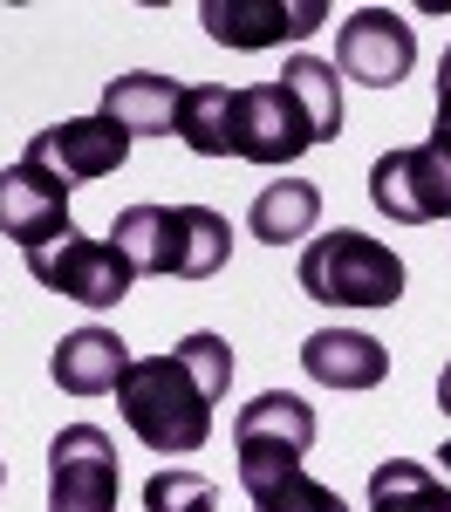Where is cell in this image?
I'll list each match as a JSON object with an SVG mask.
<instances>
[{
    "label": "cell",
    "mask_w": 451,
    "mask_h": 512,
    "mask_svg": "<svg viewBox=\"0 0 451 512\" xmlns=\"http://www.w3.org/2000/svg\"><path fill=\"white\" fill-rule=\"evenodd\" d=\"M171 137H178L185 151H199V158H233V151H240V89H226V82L185 89Z\"/></svg>",
    "instance_id": "cell-16"
},
{
    "label": "cell",
    "mask_w": 451,
    "mask_h": 512,
    "mask_svg": "<svg viewBox=\"0 0 451 512\" xmlns=\"http://www.w3.org/2000/svg\"><path fill=\"white\" fill-rule=\"evenodd\" d=\"M205 35L219 48H281L328 21V0H205Z\"/></svg>",
    "instance_id": "cell-11"
},
{
    "label": "cell",
    "mask_w": 451,
    "mask_h": 512,
    "mask_svg": "<svg viewBox=\"0 0 451 512\" xmlns=\"http://www.w3.org/2000/svg\"><path fill=\"white\" fill-rule=\"evenodd\" d=\"M315 403H301L294 390H260L240 403L233 417V451H240V485H274V478L301 472V458L315 451Z\"/></svg>",
    "instance_id": "cell-5"
},
{
    "label": "cell",
    "mask_w": 451,
    "mask_h": 512,
    "mask_svg": "<svg viewBox=\"0 0 451 512\" xmlns=\"http://www.w3.org/2000/svg\"><path fill=\"white\" fill-rule=\"evenodd\" d=\"M144 512H219V485L199 472H158L144 485Z\"/></svg>",
    "instance_id": "cell-20"
},
{
    "label": "cell",
    "mask_w": 451,
    "mask_h": 512,
    "mask_svg": "<svg viewBox=\"0 0 451 512\" xmlns=\"http://www.w3.org/2000/svg\"><path fill=\"white\" fill-rule=\"evenodd\" d=\"M369 205L397 226H431L451 219V151H438L431 137L424 144H397L369 164Z\"/></svg>",
    "instance_id": "cell-7"
},
{
    "label": "cell",
    "mask_w": 451,
    "mask_h": 512,
    "mask_svg": "<svg viewBox=\"0 0 451 512\" xmlns=\"http://www.w3.org/2000/svg\"><path fill=\"white\" fill-rule=\"evenodd\" d=\"M178 103H185V82L158 76V69H130V76L103 82V117L117 123L123 137H171Z\"/></svg>",
    "instance_id": "cell-15"
},
{
    "label": "cell",
    "mask_w": 451,
    "mask_h": 512,
    "mask_svg": "<svg viewBox=\"0 0 451 512\" xmlns=\"http://www.w3.org/2000/svg\"><path fill=\"white\" fill-rule=\"evenodd\" d=\"M335 69L369 89H397L417 69V28L390 7H356L335 35Z\"/></svg>",
    "instance_id": "cell-9"
},
{
    "label": "cell",
    "mask_w": 451,
    "mask_h": 512,
    "mask_svg": "<svg viewBox=\"0 0 451 512\" xmlns=\"http://www.w3.org/2000/svg\"><path fill=\"white\" fill-rule=\"evenodd\" d=\"M21 158L41 164V171H55L62 185H89V178H110V171H123V158H130V137H123L117 123L96 110V117H69V123H48V130H35Z\"/></svg>",
    "instance_id": "cell-10"
},
{
    "label": "cell",
    "mask_w": 451,
    "mask_h": 512,
    "mask_svg": "<svg viewBox=\"0 0 451 512\" xmlns=\"http://www.w3.org/2000/svg\"><path fill=\"white\" fill-rule=\"evenodd\" d=\"M342 137V76L322 55H287L281 82L240 89V151L233 158L281 171L315 144Z\"/></svg>",
    "instance_id": "cell-2"
},
{
    "label": "cell",
    "mask_w": 451,
    "mask_h": 512,
    "mask_svg": "<svg viewBox=\"0 0 451 512\" xmlns=\"http://www.w3.org/2000/svg\"><path fill=\"white\" fill-rule=\"evenodd\" d=\"M369 512H451V485L417 458H383L369 472Z\"/></svg>",
    "instance_id": "cell-18"
},
{
    "label": "cell",
    "mask_w": 451,
    "mask_h": 512,
    "mask_svg": "<svg viewBox=\"0 0 451 512\" xmlns=\"http://www.w3.org/2000/svg\"><path fill=\"white\" fill-rule=\"evenodd\" d=\"M69 192L76 185H62L55 171H41L28 158L0 164V233L21 239L28 253L48 246L55 233H69Z\"/></svg>",
    "instance_id": "cell-12"
},
{
    "label": "cell",
    "mask_w": 451,
    "mask_h": 512,
    "mask_svg": "<svg viewBox=\"0 0 451 512\" xmlns=\"http://www.w3.org/2000/svg\"><path fill=\"white\" fill-rule=\"evenodd\" d=\"M294 280L322 308H397L404 301V260L383 239L356 233V226H335V233L308 239Z\"/></svg>",
    "instance_id": "cell-4"
},
{
    "label": "cell",
    "mask_w": 451,
    "mask_h": 512,
    "mask_svg": "<svg viewBox=\"0 0 451 512\" xmlns=\"http://www.w3.org/2000/svg\"><path fill=\"white\" fill-rule=\"evenodd\" d=\"M130 369V342L117 328H69L55 355H48V376L62 396H110Z\"/></svg>",
    "instance_id": "cell-13"
},
{
    "label": "cell",
    "mask_w": 451,
    "mask_h": 512,
    "mask_svg": "<svg viewBox=\"0 0 451 512\" xmlns=\"http://www.w3.org/2000/svg\"><path fill=\"white\" fill-rule=\"evenodd\" d=\"M246 499H253V512H349L335 485H322V478H308V472H287V478H274V485H253Z\"/></svg>",
    "instance_id": "cell-19"
},
{
    "label": "cell",
    "mask_w": 451,
    "mask_h": 512,
    "mask_svg": "<svg viewBox=\"0 0 451 512\" xmlns=\"http://www.w3.org/2000/svg\"><path fill=\"white\" fill-rule=\"evenodd\" d=\"M438 89H451V48H445V62H438Z\"/></svg>",
    "instance_id": "cell-23"
},
{
    "label": "cell",
    "mask_w": 451,
    "mask_h": 512,
    "mask_svg": "<svg viewBox=\"0 0 451 512\" xmlns=\"http://www.w3.org/2000/svg\"><path fill=\"white\" fill-rule=\"evenodd\" d=\"M110 246L130 260V274L212 280L233 260V219L212 205H123Z\"/></svg>",
    "instance_id": "cell-3"
},
{
    "label": "cell",
    "mask_w": 451,
    "mask_h": 512,
    "mask_svg": "<svg viewBox=\"0 0 451 512\" xmlns=\"http://www.w3.org/2000/svg\"><path fill=\"white\" fill-rule=\"evenodd\" d=\"M438 410L451 417V362H445V376H438Z\"/></svg>",
    "instance_id": "cell-22"
},
{
    "label": "cell",
    "mask_w": 451,
    "mask_h": 512,
    "mask_svg": "<svg viewBox=\"0 0 451 512\" xmlns=\"http://www.w3.org/2000/svg\"><path fill=\"white\" fill-rule=\"evenodd\" d=\"M315 219H322V185H308V178H274V185H260L253 212H246L253 239H267V246H294V239H308V233H315Z\"/></svg>",
    "instance_id": "cell-17"
},
{
    "label": "cell",
    "mask_w": 451,
    "mask_h": 512,
    "mask_svg": "<svg viewBox=\"0 0 451 512\" xmlns=\"http://www.w3.org/2000/svg\"><path fill=\"white\" fill-rule=\"evenodd\" d=\"M431 144L451 151V89H438V123H431Z\"/></svg>",
    "instance_id": "cell-21"
},
{
    "label": "cell",
    "mask_w": 451,
    "mask_h": 512,
    "mask_svg": "<svg viewBox=\"0 0 451 512\" xmlns=\"http://www.w3.org/2000/svg\"><path fill=\"white\" fill-rule=\"evenodd\" d=\"M438 465H445V472H451V437H445V451H438Z\"/></svg>",
    "instance_id": "cell-24"
},
{
    "label": "cell",
    "mask_w": 451,
    "mask_h": 512,
    "mask_svg": "<svg viewBox=\"0 0 451 512\" xmlns=\"http://www.w3.org/2000/svg\"><path fill=\"white\" fill-rule=\"evenodd\" d=\"M301 369L322 390H376L390 376V349L376 335H363V328H315L301 342Z\"/></svg>",
    "instance_id": "cell-14"
},
{
    "label": "cell",
    "mask_w": 451,
    "mask_h": 512,
    "mask_svg": "<svg viewBox=\"0 0 451 512\" xmlns=\"http://www.w3.org/2000/svg\"><path fill=\"white\" fill-rule=\"evenodd\" d=\"M117 444L96 424H69L48 444V512H117Z\"/></svg>",
    "instance_id": "cell-8"
},
{
    "label": "cell",
    "mask_w": 451,
    "mask_h": 512,
    "mask_svg": "<svg viewBox=\"0 0 451 512\" xmlns=\"http://www.w3.org/2000/svg\"><path fill=\"white\" fill-rule=\"evenodd\" d=\"M0 485H7V465H0Z\"/></svg>",
    "instance_id": "cell-25"
},
{
    "label": "cell",
    "mask_w": 451,
    "mask_h": 512,
    "mask_svg": "<svg viewBox=\"0 0 451 512\" xmlns=\"http://www.w3.org/2000/svg\"><path fill=\"white\" fill-rule=\"evenodd\" d=\"M28 274L48 287V294H62V301H76V308H117L123 294H130V260H123L110 239H89L82 226L69 233H55L48 246L28 253Z\"/></svg>",
    "instance_id": "cell-6"
},
{
    "label": "cell",
    "mask_w": 451,
    "mask_h": 512,
    "mask_svg": "<svg viewBox=\"0 0 451 512\" xmlns=\"http://www.w3.org/2000/svg\"><path fill=\"white\" fill-rule=\"evenodd\" d=\"M233 383V342L226 335H185L171 355H144V362H130L117 383V410L130 437L144 444V451H158V458H192L205 451V437H212V410H219V396Z\"/></svg>",
    "instance_id": "cell-1"
}]
</instances>
